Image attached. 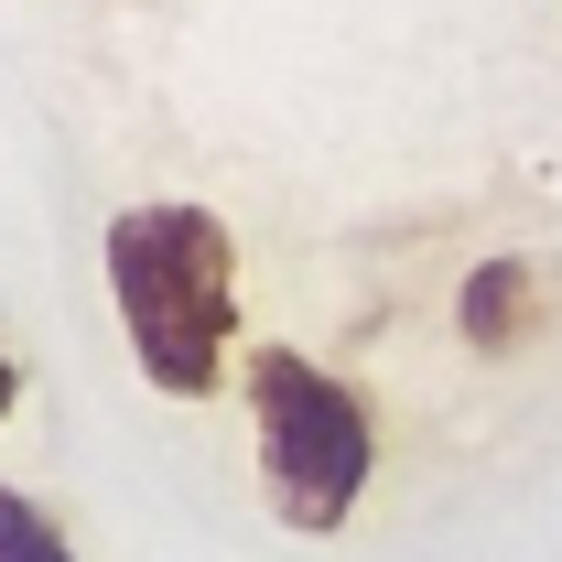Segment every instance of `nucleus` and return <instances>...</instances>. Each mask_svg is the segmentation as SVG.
<instances>
[{"label": "nucleus", "mask_w": 562, "mask_h": 562, "mask_svg": "<svg viewBox=\"0 0 562 562\" xmlns=\"http://www.w3.org/2000/svg\"><path fill=\"white\" fill-rule=\"evenodd\" d=\"M541 325H552V271L541 260H476V281H465V347L508 357Z\"/></svg>", "instance_id": "nucleus-3"}, {"label": "nucleus", "mask_w": 562, "mask_h": 562, "mask_svg": "<svg viewBox=\"0 0 562 562\" xmlns=\"http://www.w3.org/2000/svg\"><path fill=\"white\" fill-rule=\"evenodd\" d=\"M238 390H249V432H260V487L271 519L325 541L347 530L368 476H379V422L336 368H314L303 347H249L238 357Z\"/></svg>", "instance_id": "nucleus-2"}, {"label": "nucleus", "mask_w": 562, "mask_h": 562, "mask_svg": "<svg viewBox=\"0 0 562 562\" xmlns=\"http://www.w3.org/2000/svg\"><path fill=\"white\" fill-rule=\"evenodd\" d=\"M0 562H66V519H44V497L0 487Z\"/></svg>", "instance_id": "nucleus-4"}, {"label": "nucleus", "mask_w": 562, "mask_h": 562, "mask_svg": "<svg viewBox=\"0 0 562 562\" xmlns=\"http://www.w3.org/2000/svg\"><path fill=\"white\" fill-rule=\"evenodd\" d=\"M11 412H22V357L0 347V422H11Z\"/></svg>", "instance_id": "nucleus-5"}, {"label": "nucleus", "mask_w": 562, "mask_h": 562, "mask_svg": "<svg viewBox=\"0 0 562 562\" xmlns=\"http://www.w3.org/2000/svg\"><path fill=\"white\" fill-rule=\"evenodd\" d=\"M109 303L162 401H216L238 368V238L216 206L140 195L109 216Z\"/></svg>", "instance_id": "nucleus-1"}]
</instances>
